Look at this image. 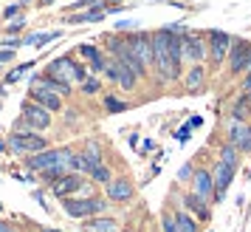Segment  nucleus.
I'll use <instances>...</instances> for the list:
<instances>
[{"instance_id":"f257e3e1","label":"nucleus","mask_w":251,"mask_h":232,"mask_svg":"<svg viewBox=\"0 0 251 232\" xmlns=\"http://www.w3.org/2000/svg\"><path fill=\"white\" fill-rule=\"evenodd\" d=\"M71 159H74V150H71V147L40 150V153H31V156L25 159V167H28V170H37V173H43L48 167H68L71 170Z\"/></svg>"},{"instance_id":"f03ea898","label":"nucleus","mask_w":251,"mask_h":232,"mask_svg":"<svg viewBox=\"0 0 251 232\" xmlns=\"http://www.w3.org/2000/svg\"><path fill=\"white\" fill-rule=\"evenodd\" d=\"M62 209L68 212L71 218H93V215H102L107 209V201L102 198H62Z\"/></svg>"},{"instance_id":"7ed1b4c3","label":"nucleus","mask_w":251,"mask_h":232,"mask_svg":"<svg viewBox=\"0 0 251 232\" xmlns=\"http://www.w3.org/2000/svg\"><path fill=\"white\" fill-rule=\"evenodd\" d=\"M9 147H12L17 156H31V153H40V150H48V139H43L40 133L34 130H17L9 136Z\"/></svg>"},{"instance_id":"20e7f679","label":"nucleus","mask_w":251,"mask_h":232,"mask_svg":"<svg viewBox=\"0 0 251 232\" xmlns=\"http://www.w3.org/2000/svg\"><path fill=\"white\" fill-rule=\"evenodd\" d=\"M249 59H251V43L246 40H234L228 48V74L240 77L243 71H249Z\"/></svg>"},{"instance_id":"39448f33","label":"nucleus","mask_w":251,"mask_h":232,"mask_svg":"<svg viewBox=\"0 0 251 232\" xmlns=\"http://www.w3.org/2000/svg\"><path fill=\"white\" fill-rule=\"evenodd\" d=\"M23 122L25 128L31 130H46L51 125V111L43 108L40 102H34V99H28V102H23Z\"/></svg>"},{"instance_id":"423d86ee","label":"nucleus","mask_w":251,"mask_h":232,"mask_svg":"<svg viewBox=\"0 0 251 232\" xmlns=\"http://www.w3.org/2000/svg\"><path fill=\"white\" fill-rule=\"evenodd\" d=\"M48 77L57 80V82H65V85L79 82V65H76L71 57H59V59H54V62L48 65Z\"/></svg>"},{"instance_id":"0eeeda50","label":"nucleus","mask_w":251,"mask_h":232,"mask_svg":"<svg viewBox=\"0 0 251 232\" xmlns=\"http://www.w3.org/2000/svg\"><path fill=\"white\" fill-rule=\"evenodd\" d=\"M59 96H62V93H57L54 88H48L43 80H34V85H31V99H34V102H40L43 108H48L51 114L62 108V99H59Z\"/></svg>"},{"instance_id":"6e6552de","label":"nucleus","mask_w":251,"mask_h":232,"mask_svg":"<svg viewBox=\"0 0 251 232\" xmlns=\"http://www.w3.org/2000/svg\"><path fill=\"white\" fill-rule=\"evenodd\" d=\"M234 43V37H228L226 31H209V57H212V65H220L226 59L228 48Z\"/></svg>"},{"instance_id":"1a4fd4ad","label":"nucleus","mask_w":251,"mask_h":232,"mask_svg":"<svg viewBox=\"0 0 251 232\" xmlns=\"http://www.w3.org/2000/svg\"><path fill=\"white\" fill-rule=\"evenodd\" d=\"M127 46L133 48V54H136L144 65H152V34H144V31H136V34L127 37Z\"/></svg>"},{"instance_id":"9d476101","label":"nucleus","mask_w":251,"mask_h":232,"mask_svg":"<svg viewBox=\"0 0 251 232\" xmlns=\"http://www.w3.org/2000/svg\"><path fill=\"white\" fill-rule=\"evenodd\" d=\"M228 145H234L237 150H251V125L240 122V119H231L228 122Z\"/></svg>"},{"instance_id":"9b49d317","label":"nucleus","mask_w":251,"mask_h":232,"mask_svg":"<svg viewBox=\"0 0 251 232\" xmlns=\"http://www.w3.org/2000/svg\"><path fill=\"white\" fill-rule=\"evenodd\" d=\"M234 170H237V164H228V162H217L215 167V201H223V196H226V187L231 184V178H234Z\"/></svg>"},{"instance_id":"f8f14e48","label":"nucleus","mask_w":251,"mask_h":232,"mask_svg":"<svg viewBox=\"0 0 251 232\" xmlns=\"http://www.w3.org/2000/svg\"><path fill=\"white\" fill-rule=\"evenodd\" d=\"M183 57L189 59V62H203V57H206L203 34H192V31L183 34Z\"/></svg>"},{"instance_id":"ddd939ff","label":"nucleus","mask_w":251,"mask_h":232,"mask_svg":"<svg viewBox=\"0 0 251 232\" xmlns=\"http://www.w3.org/2000/svg\"><path fill=\"white\" fill-rule=\"evenodd\" d=\"M104 187H107V201H113V204H125L136 193L133 184H130V178H110Z\"/></svg>"},{"instance_id":"4468645a","label":"nucleus","mask_w":251,"mask_h":232,"mask_svg":"<svg viewBox=\"0 0 251 232\" xmlns=\"http://www.w3.org/2000/svg\"><path fill=\"white\" fill-rule=\"evenodd\" d=\"M85 187V178L79 173H65L59 181H54V196L57 198H71L74 193H79Z\"/></svg>"},{"instance_id":"2eb2a0df","label":"nucleus","mask_w":251,"mask_h":232,"mask_svg":"<svg viewBox=\"0 0 251 232\" xmlns=\"http://www.w3.org/2000/svg\"><path fill=\"white\" fill-rule=\"evenodd\" d=\"M192 193L198 198H203V201L215 198V175L206 173V170H198V173L192 175Z\"/></svg>"},{"instance_id":"dca6fc26","label":"nucleus","mask_w":251,"mask_h":232,"mask_svg":"<svg viewBox=\"0 0 251 232\" xmlns=\"http://www.w3.org/2000/svg\"><path fill=\"white\" fill-rule=\"evenodd\" d=\"M183 88L189 93H201L206 88V68L201 62H195L192 68L186 71V77H183Z\"/></svg>"},{"instance_id":"f3484780","label":"nucleus","mask_w":251,"mask_h":232,"mask_svg":"<svg viewBox=\"0 0 251 232\" xmlns=\"http://www.w3.org/2000/svg\"><path fill=\"white\" fill-rule=\"evenodd\" d=\"M85 232H119V224L116 218H107V215H93L88 224H82Z\"/></svg>"},{"instance_id":"a211bd4d","label":"nucleus","mask_w":251,"mask_h":232,"mask_svg":"<svg viewBox=\"0 0 251 232\" xmlns=\"http://www.w3.org/2000/svg\"><path fill=\"white\" fill-rule=\"evenodd\" d=\"M82 159H85V164H88V175H91L93 167L102 164V150H99V145H96V142H88V145H85V153H82Z\"/></svg>"},{"instance_id":"6ab92c4d","label":"nucleus","mask_w":251,"mask_h":232,"mask_svg":"<svg viewBox=\"0 0 251 232\" xmlns=\"http://www.w3.org/2000/svg\"><path fill=\"white\" fill-rule=\"evenodd\" d=\"M183 204H186L189 209H195L201 221H209V207H206V201H203V198H198L195 193H189V196L183 198Z\"/></svg>"},{"instance_id":"aec40b11","label":"nucleus","mask_w":251,"mask_h":232,"mask_svg":"<svg viewBox=\"0 0 251 232\" xmlns=\"http://www.w3.org/2000/svg\"><path fill=\"white\" fill-rule=\"evenodd\" d=\"M175 224H178V230H181V232H198V224H195L192 215H186L183 209L175 212Z\"/></svg>"},{"instance_id":"412c9836","label":"nucleus","mask_w":251,"mask_h":232,"mask_svg":"<svg viewBox=\"0 0 251 232\" xmlns=\"http://www.w3.org/2000/svg\"><path fill=\"white\" fill-rule=\"evenodd\" d=\"M104 17V9H91V12H85V14H76V17H71V23H99Z\"/></svg>"},{"instance_id":"4be33fe9","label":"nucleus","mask_w":251,"mask_h":232,"mask_svg":"<svg viewBox=\"0 0 251 232\" xmlns=\"http://www.w3.org/2000/svg\"><path fill=\"white\" fill-rule=\"evenodd\" d=\"M249 105H251V99H249V93L240 99L237 105H234V111H231V119H240V122H246L249 119Z\"/></svg>"},{"instance_id":"5701e85b","label":"nucleus","mask_w":251,"mask_h":232,"mask_svg":"<svg viewBox=\"0 0 251 232\" xmlns=\"http://www.w3.org/2000/svg\"><path fill=\"white\" fill-rule=\"evenodd\" d=\"M59 31H48V34H34V37H25L23 43L25 46H46V43H51V40H57Z\"/></svg>"},{"instance_id":"b1692460","label":"nucleus","mask_w":251,"mask_h":232,"mask_svg":"<svg viewBox=\"0 0 251 232\" xmlns=\"http://www.w3.org/2000/svg\"><path fill=\"white\" fill-rule=\"evenodd\" d=\"M91 178H93V181H99V184H107L113 175H110V170H107L104 164H96V167L91 170Z\"/></svg>"},{"instance_id":"393cba45","label":"nucleus","mask_w":251,"mask_h":232,"mask_svg":"<svg viewBox=\"0 0 251 232\" xmlns=\"http://www.w3.org/2000/svg\"><path fill=\"white\" fill-rule=\"evenodd\" d=\"M65 173H71L68 167H48V170H43V178H46V181H51V184H54V181H59V178H62V175Z\"/></svg>"},{"instance_id":"a878e982","label":"nucleus","mask_w":251,"mask_h":232,"mask_svg":"<svg viewBox=\"0 0 251 232\" xmlns=\"http://www.w3.org/2000/svg\"><path fill=\"white\" fill-rule=\"evenodd\" d=\"M104 108H107L110 114H122V111H127V102L116 99V96H107V99H104Z\"/></svg>"},{"instance_id":"bb28decb","label":"nucleus","mask_w":251,"mask_h":232,"mask_svg":"<svg viewBox=\"0 0 251 232\" xmlns=\"http://www.w3.org/2000/svg\"><path fill=\"white\" fill-rule=\"evenodd\" d=\"M79 54H82L85 59H96V57H102L96 46H79Z\"/></svg>"},{"instance_id":"cd10ccee","label":"nucleus","mask_w":251,"mask_h":232,"mask_svg":"<svg viewBox=\"0 0 251 232\" xmlns=\"http://www.w3.org/2000/svg\"><path fill=\"white\" fill-rule=\"evenodd\" d=\"M31 65H34V62H25V65H20V68H17V71H12V74L6 77V82H17V80H20V77H23V74H25V71L31 68Z\"/></svg>"},{"instance_id":"c85d7f7f","label":"nucleus","mask_w":251,"mask_h":232,"mask_svg":"<svg viewBox=\"0 0 251 232\" xmlns=\"http://www.w3.org/2000/svg\"><path fill=\"white\" fill-rule=\"evenodd\" d=\"M189 136H192V125H183V128L175 133V139L181 142V145H186V142H189Z\"/></svg>"},{"instance_id":"c756f323","label":"nucleus","mask_w":251,"mask_h":232,"mask_svg":"<svg viewBox=\"0 0 251 232\" xmlns=\"http://www.w3.org/2000/svg\"><path fill=\"white\" fill-rule=\"evenodd\" d=\"M161 224H164V232H181L178 230V224H175V215H164Z\"/></svg>"},{"instance_id":"7c9ffc66","label":"nucleus","mask_w":251,"mask_h":232,"mask_svg":"<svg viewBox=\"0 0 251 232\" xmlns=\"http://www.w3.org/2000/svg\"><path fill=\"white\" fill-rule=\"evenodd\" d=\"M82 91L85 93H96L99 91V80H96V77H93V80H85L82 82Z\"/></svg>"},{"instance_id":"2f4dec72","label":"nucleus","mask_w":251,"mask_h":232,"mask_svg":"<svg viewBox=\"0 0 251 232\" xmlns=\"http://www.w3.org/2000/svg\"><path fill=\"white\" fill-rule=\"evenodd\" d=\"M192 167H189V164H186V167H181V173H178V178H181V181H192Z\"/></svg>"},{"instance_id":"473e14b6","label":"nucleus","mask_w":251,"mask_h":232,"mask_svg":"<svg viewBox=\"0 0 251 232\" xmlns=\"http://www.w3.org/2000/svg\"><path fill=\"white\" fill-rule=\"evenodd\" d=\"M23 26H25V20H23V17H20V20H14V23L9 26V29H6V31H9V34H14V31H20V29H23Z\"/></svg>"},{"instance_id":"72a5a7b5","label":"nucleus","mask_w":251,"mask_h":232,"mask_svg":"<svg viewBox=\"0 0 251 232\" xmlns=\"http://www.w3.org/2000/svg\"><path fill=\"white\" fill-rule=\"evenodd\" d=\"M12 57H14V48H9V51H0V62H9Z\"/></svg>"},{"instance_id":"f704fd0d","label":"nucleus","mask_w":251,"mask_h":232,"mask_svg":"<svg viewBox=\"0 0 251 232\" xmlns=\"http://www.w3.org/2000/svg\"><path fill=\"white\" fill-rule=\"evenodd\" d=\"M20 6H23V3H17V6H9V9L3 12V17H14V14H17V9H20Z\"/></svg>"},{"instance_id":"c9c22d12","label":"nucleus","mask_w":251,"mask_h":232,"mask_svg":"<svg viewBox=\"0 0 251 232\" xmlns=\"http://www.w3.org/2000/svg\"><path fill=\"white\" fill-rule=\"evenodd\" d=\"M243 91H246V93H251V71H249V77L243 80Z\"/></svg>"},{"instance_id":"e433bc0d","label":"nucleus","mask_w":251,"mask_h":232,"mask_svg":"<svg viewBox=\"0 0 251 232\" xmlns=\"http://www.w3.org/2000/svg\"><path fill=\"white\" fill-rule=\"evenodd\" d=\"M0 232H12V227H9L6 221H0Z\"/></svg>"},{"instance_id":"4c0bfd02","label":"nucleus","mask_w":251,"mask_h":232,"mask_svg":"<svg viewBox=\"0 0 251 232\" xmlns=\"http://www.w3.org/2000/svg\"><path fill=\"white\" fill-rule=\"evenodd\" d=\"M104 3H113V0H93V6H104ZM119 3V0H116Z\"/></svg>"},{"instance_id":"58836bf2","label":"nucleus","mask_w":251,"mask_h":232,"mask_svg":"<svg viewBox=\"0 0 251 232\" xmlns=\"http://www.w3.org/2000/svg\"><path fill=\"white\" fill-rule=\"evenodd\" d=\"M3 150H6V145H3V142H0V153H3Z\"/></svg>"},{"instance_id":"ea45409f","label":"nucleus","mask_w":251,"mask_h":232,"mask_svg":"<svg viewBox=\"0 0 251 232\" xmlns=\"http://www.w3.org/2000/svg\"><path fill=\"white\" fill-rule=\"evenodd\" d=\"M43 3H46V6H48V3H54V0H43Z\"/></svg>"},{"instance_id":"a19ab883","label":"nucleus","mask_w":251,"mask_h":232,"mask_svg":"<svg viewBox=\"0 0 251 232\" xmlns=\"http://www.w3.org/2000/svg\"><path fill=\"white\" fill-rule=\"evenodd\" d=\"M48 232H59V230H48Z\"/></svg>"},{"instance_id":"79ce46f5","label":"nucleus","mask_w":251,"mask_h":232,"mask_svg":"<svg viewBox=\"0 0 251 232\" xmlns=\"http://www.w3.org/2000/svg\"><path fill=\"white\" fill-rule=\"evenodd\" d=\"M122 232H133V230H122Z\"/></svg>"},{"instance_id":"37998d69","label":"nucleus","mask_w":251,"mask_h":232,"mask_svg":"<svg viewBox=\"0 0 251 232\" xmlns=\"http://www.w3.org/2000/svg\"><path fill=\"white\" fill-rule=\"evenodd\" d=\"M249 99H251V93H249Z\"/></svg>"},{"instance_id":"c03bdc74","label":"nucleus","mask_w":251,"mask_h":232,"mask_svg":"<svg viewBox=\"0 0 251 232\" xmlns=\"http://www.w3.org/2000/svg\"><path fill=\"white\" fill-rule=\"evenodd\" d=\"M0 209H3V207H0Z\"/></svg>"}]
</instances>
